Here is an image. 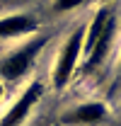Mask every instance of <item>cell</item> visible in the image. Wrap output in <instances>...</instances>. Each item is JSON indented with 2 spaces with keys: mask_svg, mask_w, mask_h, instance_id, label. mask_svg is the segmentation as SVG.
<instances>
[{
  "mask_svg": "<svg viewBox=\"0 0 121 126\" xmlns=\"http://www.w3.org/2000/svg\"><path fill=\"white\" fill-rule=\"evenodd\" d=\"M36 32V19L31 15H7L0 17V39H17Z\"/></svg>",
  "mask_w": 121,
  "mask_h": 126,
  "instance_id": "6",
  "label": "cell"
},
{
  "mask_svg": "<svg viewBox=\"0 0 121 126\" xmlns=\"http://www.w3.org/2000/svg\"><path fill=\"white\" fill-rule=\"evenodd\" d=\"M102 2H111V0H102Z\"/></svg>",
  "mask_w": 121,
  "mask_h": 126,
  "instance_id": "9",
  "label": "cell"
},
{
  "mask_svg": "<svg viewBox=\"0 0 121 126\" xmlns=\"http://www.w3.org/2000/svg\"><path fill=\"white\" fill-rule=\"evenodd\" d=\"M114 36H116V17L111 15V10L102 7L92 17V22L85 27V41H82L85 73L97 70L106 61L111 44H114Z\"/></svg>",
  "mask_w": 121,
  "mask_h": 126,
  "instance_id": "1",
  "label": "cell"
},
{
  "mask_svg": "<svg viewBox=\"0 0 121 126\" xmlns=\"http://www.w3.org/2000/svg\"><path fill=\"white\" fill-rule=\"evenodd\" d=\"M41 97H44V85H41L39 80L29 82V85L19 92V97L10 104V109L0 116V126H22Z\"/></svg>",
  "mask_w": 121,
  "mask_h": 126,
  "instance_id": "4",
  "label": "cell"
},
{
  "mask_svg": "<svg viewBox=\"0 0 121 126\" xmlns=\"http://www.w3.org/2000/svg\"><path fill=\"white\" fill-rule=\"evenodd\" d=\"M44 46H46V36H36V39L27 41L24 46L15 48L7 58H2V63H0V75L5 80H19L31 68L34 58L39 56V51Z\"/></svg>",
  "mask_w": 121,
  "mask_h": 126,
  "instance_id": "3",
  "label": "cell"
},
{
  "mask_svg": "<svg viewBox=\"0 0 121 126\" xmlns=\"http://www.w3.org/2000/svg\"><path fill=\"white\" fill-rule=\"evenodd\" d=\"M104 121H109V107L106 102H97V99L80 102L60 116L63 126H99Z\"/></svg>",
  "mask_w": 121,
  "mask_h": 126,
  "instance_id": "5",
  "label": "cell"
},
{
  "mask_svg": "<svg viewBox=\"0 0 121 126\" xmlns=\"http://www.w3.org/2000/svg\"><path fill=\"white\" fill-rule=\"evenodd\" d=\"M85 2L87 0H53V12H68V10H75Z\"/></svg>",
  "mask_w": 121,
  "mask_h": 126,
  "instance_id": "7",
  "label": "cell"
},
{
  "mask_svg": "<svg viewBox=\"0 0 121 126\" xmlns=\"http://www.w3.org/2000/svg\"><path fill=\"white\" fill-rule=\"evenodd\" d=\"M82 41H85V24L73 29V34L65 39V44L58 51V58H56V65H53V75H51V82H53L56 90H63L70 82V78H73V73L77 68V61L82 56Z\"/></svg>",
  "mask_w": 121,
  "mask_h": 126,
  "instance_id": "2",
  "label": "cell"
},
{
  "mask_svg": "<svg viewBox=\"0 0 121 126\" xmlns=\"http://www.w3.org/2000/svg\"><path fill=\"white\" fill-rule=\"evenodd\" d=\"M2 97H5V85L0 82V99H2Z\"/></svg>",
  "mask_w": 121,
  "mask_h": 126,
  "instance_id": "8",
  "label": "cell"
},
{
  "mask_svg": "<svg viewBox=\"0 0 121 126\" xmlns=\"http://www.w3.org/2000/svg\"><path fill=\"white\" fill-rule=\"evenodd\" d=\"M119 70H121V63H119Z\"/></svg>",
  "mask_w": 121,
  "mask_h": 126,
  "instance_id": "10",
  "label": "cell"
}]
</instances>
